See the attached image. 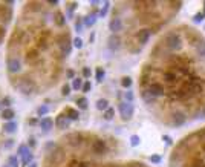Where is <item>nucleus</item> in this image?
Returning a JSON list of instances; mask_svg holds the SVG:
<instances>
[{
	"label": "nucleus",
	"mask_w": 205,
	"mask_h": 167,
	"mask_svg": "<svg viewBox=\"0 0 205 167\" xmlns=\"http://www.w3.org/2000/svg\"><path fill=\"white\" fill-rule=\"evenodd\" d=\"M132 83H133V81H132L130 77H123V78H121V86H123L124 89H129L132 86Z\"/></svg>",
	"instance_id": "nucleus-23"
},
{
	"label": "nucleus",
	"mask_w": 205,
	"mask_h": 167,
	"mask_svg": "<svg viewBox=\"0 0 205 167\" xmlns=\"http://www.w3.org/2000/svg\"><path fill=\"white\" fill-rule=\"evenodd\" d=\"M16 88L25 95H31L35 91V83L29 78H19V81L16 83Z\"/></svg>",
	"instance_id": "nucleus-5"
},
{
	"label": "nucleus",
	"mask_w": 205,
	"mask_h": 167,
	"mask_svg": "<svg viewBox=\"0 0 205 167\" xmlns=\"http://www.w3.org/2000/svg\"><path fill=\"white\" fill-rule=\"evenodd\" d=\"M113 117H115V109H113V107H109V109H106V111L103 112V118H104L106 121L113 120Z\"/></svg>",
	"instance_id": "nucleus-19"
},
{
	"label": "nucleus",
	"mask_w": 205,
	"mask_h": 167,
	"mask_svg": "<svg viewBox=\"0 0 205 167\" xmlns=\"http://www.w3.org/2000/svg\"><path fill=\"white\" fill-rule=\"evenodd\" d=\"M66 77L74 80V78H75V71H74V69H66Z\"/></svg>",
	"instance_id": "nucleus-34"
},
{
	"label": "nucleus",
	"mask_w": 205,
	"mask_h": 167,
	"mask_svg": "<svg viewBox=\"0 0 205 167\" xmlns=\"http://www.w3.org/2000/svg\"><path fill=\"white\" fill-rule=\"evenodd\" d=\"M71 89H72V88H71L69 84H64V86L61 88V93H63L64 97H68V95L71 93Z\"/></svg>",
	"instance_id": "nucleus-31"
},
{
	"label": "nucleus",
	"mask_w": 205,
	"mask_h": 167,
	"mask_svg": "<svg viewBox=\"0 0 205 167\" xmlns=\"http://www.w3.org/2000/svg\"><path fill=\"white\" fill-rule=\"evenodd\" d=\"M109 8H110V2H104V6H103V8H101V11H100V17H106V14H107Z\"/></svg>",
	"instance_id": "nucleus-25"
},
{
	"label": "nucleus",
	"mask_w": 205,
	"mask_h": 167,
	"mask_svg": "<svg viewBox=\"0 0 205 167\" xmlns=\"http://www.w3.org/2000/svg\"><path fill=\"white\" fill-rule=\"evenodd\" d=\"M5 34H6V29H5V26H0V43L3 41V38H5Z\"/></svg>",
	"instance_id": "nucleus-35"
},
{
	"label": "nucleus",
	"mask_w": 205,
	"mask_h": 167,
	"mask_svg": "<svg viewBox=\"0 0 205 167\" xmlns=\"http://www.w3.org/2000/svg\"><path fill=\"white\" fill-rule=\"evenodd\" d=\"M49 112V106H46V104H41V106H38L37 107V115H46Z\"/></svg>",
	"instance_id": "nucleus-24"
},
{
	"label": "nucleus",
	"mask_w": 205,
	"mask_h": 167,
	"mask_svg": "<svg viewBox=\"0 0 205 167\" xmlns=\"http://www.w3.org/2000/svg\"><path fill=\"white\" fill-rule=\"evenodd\" d=\"M29 144H31V146L34 147V146H35V140H34V138H31V141H29Z\"/></svg>",
	"instance_id": "nucleus-38"
},
{
	"label": "nucleus",
	"mask_w": 205,
	"mask_h": 167,
	"mask_svg": "<svg viewBox=\"0 0 205 167\" xmlns=\"http://www.w3.org/2000/svg\"><path fill=\"white\" fill-rule=\"evenodd\" d=\"M95 21H96V14H95V12L91 14V16H87V17H84V20H83L84 26H87V28L93 26V25H95Z\"/></svg>",
	"instance_id": "nucleus-16"
},
{
	"label": "nucleus",
	"mask_w": 205,
	"mask_h": 167,
	"mask_svg": "<svg viewBox=\"0 0 205 167\" xmlns=\"http://www.w3.org/2000/svg\"><path fill=\"white\" fill-rule=\"evenodd\" d=\"M72 45H74L77 49H81V48H83V40H81L80 37H77V38L72 40Z\"/></svg>",
	"instance_id": "nucleus-29"
},
{
	"label": "nucleus",
	"mask_w": 205,
	"mask_h": 167,
	"mask_svg": "<svg viewBox=\"0 0 205 167\" xmlns=\"http://www.w3.org/2000/svg\"><path fill=\"white\" fill-rule=\"evenodd\" d=\"M17 123L16 121H6L5 123V126H3V132L5 133H9V135H12V133H16L17 132Z\"/></svg>",
	"instance_id": "nucleus-11"
},
{
	"label": "nucleus",
	"mask_w": 205,
	"mask_h": 167,
	"mask_svg": "<svg viewBox=\"0 0 205 167\" xmlns=\"http://www.w3.org/2000/svg\"><path fill=\"white\" fill-rule=\"evenodd\" d=\"M12 143H14V141H12V140H8V141H6V143H3V147L9 149V147H11V146H12Z\"/></svg>",
	"instance_id": "nucleus-36"
},
{
	"label": "nucleus",
	"mask_w": 205,
	"mask_h": 167,
	"mask_svg": "<svg viewBox=\"0 0 205 167\" xmlns=\"http://www.w3.org/2000/svg\"><path fill=\"white\" fill-rule=\"evenodd\" d=\"M81 28H83V20H81V17H78V19H75V29L80 32Z\"/></svg>",
	"instance_id": "nucleus-30"
},
{
	"label": "nucleus",
	"mask_w": 205,
	"mask_h": 167,
	"mask_svg": "<svg viewBox=\"0 0 205 167\" xmlns=\"http://www.w3.org/2000/svg\"><path fill=\"white\" fill-rule=\"evenodd\" d=\"M104 75H106V72H104L103 68H96V69H95V78H96L98 83H101V81L104 80Z\"/></svg>",
	"instance_id": "nucleus-20"
},
{
	"label": "nucleus",
	"mask_w": 205,
	"mask_h": 167,
	"mask_svg": "<svg viewBox=\"0 0 205 167\" xmlns=\"http://www.w3.org/2000/svg\"><path fill=\"white\" fill-rule=\"evenodd\" d=\"M28 167H38V166H37V163H32V164H29Z\"/></svg>",
	"instance_id": "nucleus-39"
},
{
	"label": "nucleus",
	"mask_w": 205,
	"mask_h": 167,
	"mask_svg": "<svg viewBox=\"0 0 205 167\" xmlns=\"http://www.w3.org/2000/svg\"><path fill=\"white\" fill-rule=\"evenodd\" d=\"M138 89L144 106L165 127L204 121V34L185 21L161 32L142 63Z\"/></svg>",
	"instance_id": "nucleus-1"
},
{
	"label": "nucleus",
	"mask_w": 205,
	"mask_h": 167,
	"mask_svg": "<svg viewBox=\"0 0 205 167\" xmlns=\"http://www.w3.org/2000/svg\"><path fill=\"white\" fill-rule=\"evenodd\" d=\"M91 89H92V83L87 80V81H84L83 83V88H81V91L83 92H91Z\"/></svg>",
	"instance_id": "nucleus-27"
},
{
	"label": "nucleus",
	"mask_w": 205,
	"mask_h": 167,
	"mask_svg": "<svg viewBox=\"0 0 205 167\" xmlns=\"http://www.w3.org/2000/svg\"><path fill=\"white\" fill-rule=\"evenodd\" d=\"M110 106H109V101L106 100V98H100L98 101H96V109L98 111H106V109H109Z\"/></svg>",
	"instance_id": "nucleus-14"
},
{
	"label": "nucleus",
	"mask_w": 205,
	"mask_h": 167,
	"mask_svg": "<svg viewBox=\"0 0 205 167\" xmlns=\"http://www.w3.org/2000/svg\"><path fill=\"white\" fill-rule=\"evenodd\" d=\"M12 104V100H11V97H5L3 100H2V106H5V109H9V106Z\"/></svg>",
	"instance_id": "nucleus-26"
},
{
	"label": "nucleus",
	"mask_w": 205,
	"mask_h": 167,
	"mask_svg": "<svg viewBox=\"0 0 205 167\" xmlns=\"http://www.w3.org/2000/svg\"><path fill=\"white\" fill-rule=\"evenodd\" d=\"M5 121H12V118L16 117V112L12 111V109H5V111L2 112V115H0Z\"/></svg>",
	"instance_id": "nucleus-13"
},
{
	"label": "nucleus",
	"mask_w": 205,
	"mask_h": 167,
	"mask_svg": "<svg viewBox=\"0 0 205 167\" xmlns=\"http://www.w3.org/2000/svg\"><path fill=\"white\" fill-rule=\"evenodd\" d=\"M87 98L86 97H80L78 100H77V106H78V109H81V111H86L87 109Z\"/></svg>",
	"instance_id": "nucleus-18"
},
{
	"label": "nucleus",
	"mask_w": 205,
	"mask_h": 167,
	"mask_svg": "<svg viewBox=\"0 0 205 167\" xmlns=\"http://www.w3.org/2000/svg\"><path fill=\"white\" fill-rule=\"evenodd\" d=\"M168 167H205V124L185 133L173 146Z\"/></svg>",
	"instance_id": "nucleus-4"
},
{
	"label": "nucleus",
	"mask_w": 205,
	"mask_h": 167,
	"mask_svg": "<svg viewBox=\"0 0 205 167\" xmlns=\"http://www.w3.org/2000/svg\"><path fill=\"white\" fill-rule=\"evenodd\" d=\"M2 167H9V166H8V164H5V166H2Z\"/></svg>",
	"instance_id": "nucleus-40"
},
{
	"label": "nucleus",
	"mask_w": 205,
	"mask_h": 167,
	"mask_svg": "<svg viewBox=\"0 0 205 167\" xmlns=\"http://www.w3.org/2000/svg\"><path fill=\"white\" fill-rule=\"evenodd\" d=\"M83 83H84V81H83V78L75 77L74 80H72V86H71V88H72V91H80V89L83 88Z\"/></svg>",
	"instance_id": "nucleus-17"
},
{
	"label": "nucleus",
	"mask_w": 205,
	"mask_h": 167,
	"mask_svg": "<svg viewBox=\"0 0 205 167\" xmlns=\"http://www.w3.org/2000/svg\"><path fill=\"white\" fill-rule=\"evenodd\" d=\"M135 16V26H132L126 48L130 54H138L155 34L165 29L168 23L182 9L184 2H129L126 3Z\"/></svg>",
	"instance_id": "nucleus-3"
},
{
	"label": "nucleus",
	"mask_w": 205,
	"mask_h": 167,
	"mask_svg": "<svg viewBox=\"0 0 205 167\" xmlns=\"http://www.w3.org/2000/svg\"><path fill=\"white\" fill-rule=\"evenodd\" d=\"M107 45H109V49H110V51H118V49H121V46H123L121 38H119V36H116V34H112V36L109 37Z\"/></svg>",
	"instance_id": "nucleus-8"
},
{
	"label": "nucleus",
	"mask_w": 205,
	"mask_h": 167,
	"mask_svg": "<svg viewBox=\"0 0 205 167\" xmlns=\"http://www.w3.org/2000/svg\"><path fill=\"white\" fill-rule=\"evenodd\" d=\"M124 97H126V101H127V103H132V101H133V98H135V97H133V93H132V91H126Z\"/></svg>",
	"instance_id": "nucleus-33"
},
{
	"label": "nucleus",
	"mask_w": 205,
	"mask_h": 167,
	"mask_svg": "<svg viewBox=\"0 0 205 167\" xmlns=\"http://www.w3.org/2000/svg\"><path fill=\"white\" fill-rule=\"evenodd\" d=\"M6 69L9 74H19L21 71V61L17 55H9L6 58Z\"/></svg>",
	"instance_id": "nucleus-7"
},
{
	"label": "nucleus",
	"mask_w": 205,
	"mask_h": 167,
	"mask_svg": "<svg viewBox=\"0 0 205 167\" xmlns=\"http://www.w3.org/2000/svg\"><path fill=\"white\" fill-rule=\"evenodd\" d=\"M38 126L41 127V130H44V132H49V130L54 127V121H52V118H49V117H43V118H40V121H38Z\"/></svg>",
	"instance_id": "nucleus-9"
},
{
	"label": "nucleus",
	"mask_w": 205,
	"mask_h": 167,
	"mask_svg": "<svg viewBox=\"0 0 205 167\" xmlns=\"http://www.w3.org/2000/svg\"><path fill=\"white\" fill-rule=\"evenodd\" d=\"M63 140L48 152L49 164L55 167H150L142 161L123 160L121 147L112 136L71 132Z\"/></svg>",
	"instance_id": "nucleus-2"
},
{
	"label": "nucleus",
	"mask_w": 205,
	"mask_h": 167,
	"mask_svg": "<svg viewBox=\"0 0 205 167\" xmlns=\"http://www.w3.org/2000/svg\"><path fill=\"white\" fill-rule=\"evenodd\" d=\"M29 152V146H26V144H20L19 149H17V156H25L26 153Z\"/></svg>",
	"instance_id": "nucleus-21"
},
{
	"label": "nucleus",
	"mask_w": 205,
	"mask_h": 167,
	"mask_svg": "<svg viewBox=\"0 0 205 167\" xmlns=\"http://www.w3.org/2000/svg\"><path fill=\"white\" fill-rule=\"evenodd\" d=\"M118 111H119V113H121V118H123L124 121H129V120H132V117H133L135 107H133V104H132V103L121 101V103L118 104Z\"/></svg>",
	"instance_id": "nucleus-6"
},
{
	"label": "nucleus",
	"mask_w": 205,
	"mask_h": 167,
	"mask_svg": "<svg viewBox=\"0 0 205 167\" xmlns=\"http://www.w3.org/2000/svg\"><path fill=\"white\" fill-rule=\"evenodd\" d=\"M0 106H2V101H0Z\"/></svg>",
	"instance_id": "nucleus-41"
},
{
	"label": "nucleus",
	"mask_w": 205,
	"mask_h": 167,
	"mask_svg": "<svg viewBox=\"0 0 205 167\" xmlns=\"http://www.w3.org/2000/svg\"><path fill=\"white\" fill-rule=\"evenodd\" d=\"M139 144V136L138 135H132L130 136V146L132 147H136Z\"/></svg>",
	"instance_id": "nucleus-28"
},
{
	"label": "nucleus",
	"mask_w": 205,
	"mask_h": 167,
	"mask_svg": "<svg viewBox=\"0 0 205 167\" xmlns=\"http://www.w3.org/2000/svg\"><path fill=\"white\" fill-rule=\"evenodd\" d=\"M19 164H20V161H19V158H17V155H12V156L8 158V166L9 167H19Z\"/></svg>",
	"instance_id": "nucleus-22"
},
{
	"label": "nucleus",
	"mask_w": 205,
	"mask_h": 167,
	"mask_svg": "<svg viewBox=\"0 0 205 167\" xmlns=\"http://www.w3.org/2000/svg\"><path fill=\"white\" fill-rule=\"evenodd\" d=\"M66 117L71 121H77L80 118V111L78 109H74V107H66Z\"/></svg>",
	"instance_id": "nucleus-12"
},
{
	"label": "nucleus",
	"mask_w": 205,
	"mask_h": 167,
	"mask_svg": "<svg viewBox=\"0 0 205 167\" xmlns=\"http://www.w3.org/2000/svg\"><path fill=\"white\" fill-rule=\"evenodd\" d=\"M83 77L84 78H91V75H92V71H91V68H83Z\"/></svg>",
	"instance_id": "nucleus-32"
},
{
	"label": "nucleus",
	"mask_w": 205,
	"mask_h": 167,
	"mask_svg": "<svg viewBox=\"0 0 205 167\" xmlns=\"http://www.w3.org/2000/svg\"><path fill=\"white\" fill-rule=\"evenodd\" d=\"M151 161H153V163H159V161H161V158L155 155V156H151Z\"/></svg>",
	"instance_id": "nucleus-37"
},
{
	"label": "nucleus",
	"mask_w": 205,
	"mask_h": 167,
	"mask_svg": "<svg viewBox=\"0 0 205 167\" xmlns=\"http://www.w3.org/2000/svg\"><path fill=\"white\" fill-rule=\"evenodd\" d=\"M69 118L64 115V113H61V115H58L55 118V126L58 127V129H68L69 127Z\"/></svg>",
	"instance_id": "nucleus-10"
},
{
	"label": "nucleus",
	"mask_w": 205,
	"mask_h": 167,
	"mask_svg": "<svg viewBox=\"0 0 205 167\" xmlns=\"http://www.w3.org/2000/svg\"><path fill=\"white\" fill-rule=\"evenodd\" d=\"M32 160H34V155H32V152L29 150L25 156H21V164L25 167H28L29 164H32Z\"/></svg>",
	"instance_id": "nucleus-15"
}]
</instances>
